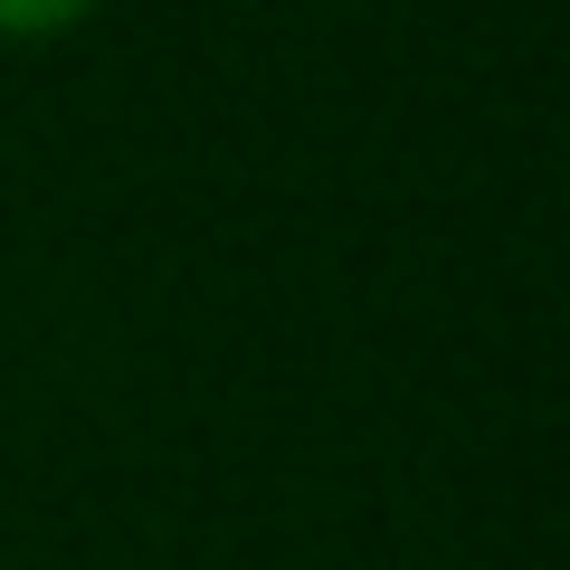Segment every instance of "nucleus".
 Returning <instances> with one entry per match:
<instances>
[{"label": "nucleus", "mask_w": 570, "mask_h": 570, "mask_svg": "<svg viewBox=\"0 0 570 570\" xmlns=\"http://www.w3.org/2000/svg\"><path fill=\"white\" fill-rule=\"evenodd\" d=\"M86 10H96V0H0V39H58Z\"/></svg>", "instance_id": "nucleus-1"}]
</instances>
